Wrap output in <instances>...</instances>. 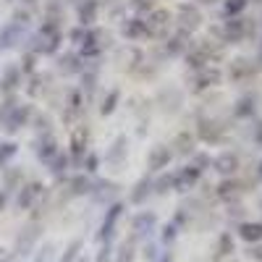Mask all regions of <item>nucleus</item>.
Here are the masks:
<instances>
[{"label":"nucleus","instance_id":"obj_1","mask_svg":"<svg viewBox=\"0 0 262 262\" xmlns=\"http://www.w3.org/2000/svg\"><path fill=\"white\" fill-rule=\"evenodd\" d=\"M121 212H123V205H111V210L105 212V221H102L100 233H97V238H100L102 244H111V238H113V233H116V223H118Z\"/></svg>","mask_w":262,"mask_h":262},{"label":"nucleus","instance_id":"obj_2","mask_svg":"<svg viewBox=\"0 0 262 262\" xmlns=\"http://www.w3.org/2000/svg\"><path fill=\"white\" fill-rule=\"evenodd\" d=\"M27 118H29V107L24 105H13L11 111H8V116L3 118V126H6V131H18L21 126L27 123Z\"/></svg>","mask_w":262,"mask_h":262},{"label":"nucleus","instance_id":"obj_3","mask_svg":"<svg viewBox=\"0 0 262 262\" xmlns=\"http://www.w3.org/2000/svg\"><path fill=\"white\" fill-rule=\"evenodd\" d=\"M42 184H27V186H21V191H18V196H16V205H18V210H29L34 202H37V196L42 194Z\"/></svg>","mask_w":262,"mask_h":262},{"label":"nucleus","instance_id":"obj_4","mask_svg":"<svg viewBox=\"0 0 262 262\" xmlns=\"http://www.w3.org/2000/svg\"><path fill=\"white\" fill-rule=\"evenodd\" d=\"M196 181H200V168L189 165V168H181V170L176 173V179H173V186H176L179 191H186V189H191Z\"/></svg>","mask_w":262,"mask_h":262},{"label":"nucleus","instance_id":"obj_5","mask_svg":"<svg viewBox=\"0 0 262 262\" xmlns=\"http://www.w3.org/2000/svg\"><path fill=\"white\" fill-rule=\"evenodd\" d=\"M155 226H158L155 212H139V215L134 217V223H131V228H134V233H137V236L152 233V231H155Z\"/></svg>","mask_w":262,"mask_h":262},{"label":"nucleus","instance_id":"obj_6","mask_svg":"<svg viewBox=\"0 0 262 262\" xmlns=\"http://www.w3.org/2000/svg\"><path fill=\"white\" fill-rule=\"evenodd\" d=\"M238 236H242L247 244L262 242V223L259 221H244L242 226H238Z\"/></svg>","mask_w":262,"mask_h":262},{"label":"nucleus","instance_id":"obj_7","mask_svg":"<svg viewBox=\"0 0 262 262\" xmlns=\"http://www.w3.org/2000/svg\"><path fill=\"white\" fill-rule=\"evenodd\" d=\"M37 238H39V226H29V228L21 231V236L16 238V249H18V254H27V252L34 247Z\"/></svg>","mask_w":262,"mask_h":262},{"label":"nucleus","instance_id":"obj_8","mask_svg":"<svg viewBox=\"0 0 262 262\" xmlns=\"http://www.w3.org/2000/svg\"><path fill=\"white\" fill-rule=\"evenodd\" d=\"M168 21H170V16L165 13V11H155L149 18H147V24H144V29L149 32V34H163L165 32V27H168Z\"/></svg>","mask_w":262,"mask_h":262},{"label":"nucleus","instance_id":"obj_9","mask_svg":"<svg viewBox=\"0 0 262 262\" xmlns=\"http://www.w3.org/2000/svg\"><path fill=\"white\" fill-rule=\"evenodd\" d=\"M18 34H21V24H18V21H11L8 27L0 29V50H8L13 42L18 39Z\"/></svg>","mask_w":262,"mask_h":262},{"label":"nucleus","instance_id":"obj_10","mask_svg":"<svg viewBox=\"0 0 262 262\" xmlns=\"http://www.w3.org/2000/svg\"><path fill=\"white\" fill-rule=\"evenodd\" d=\"M168 160H170V152H168V147H155V149L149 152V168H152V170L168 168Z\"/></svg>","mask_w":262,"mask_h":262},{"label":"nucleus","instance_id":"obj_11","mask_svg":"<svg viewBox=\"0 0 262 262\" xmlns=\"http://www.w3.org/2000/svg\"><path fill=\"white\" fill-rule=\"evenodd\" d=\"M18 79H21V74H18V69H6V74H3V79H0V92H13L16 90V84H18Z\"/></svg>","mask_w":262,"mask_h":262},{"label":"nucleus","instance_id":"obj_12","mask_svg":"<svg viewBox=\"0 0 262 262\" xmlns=\"http://www.w3.org/2000/svg\"><path fill=\"white\" fill-rule=\"evenodd\" d=\"M244 32H247V24H244V18H231L228 24H226V37H228L231 42L242 39V37H244Z\"/></svg>","mask_w":262,"mask_h":262},{"label":"nucleus","instance_id":"obj_13","mask_svg":"<svg viewBox=\"0 0 262 262\" xmlns=\"http://www.w3.org/2000/svg\"><path fill=\"white\" fill-rule=\"evenodd\" d=\"M179 16H181V24L186 29H194L196 24H200V13H196V8H191V6H181Z\"/></svg>","mask_w":262,"mask_h":262},{"label":"nucleus","instance_id":"obj_14","mask_svg":"<svg viewBox=\"0 0 262 262\" xmlns=\"http://www.w3.org/2000/svg\"><path fill=\"white\" fill-rule=\"evenodd\" d=\"M228 254H233V238H231V233H221V238H217V249H215V259H223Z\"/></svg>","mask_w":262,"mask_h":262},{"label":"nucleus","instance_id":"obj_15","mask_svg":"<svg viewBox=\"0 0 262 262\" xmlns=\"http://www.w3.org/2000/svg\"><path fill=\"white\" fill-rule=\"evenodd\" d=\"M215 168L221 170V173H233L238 168V158L231 155V152H226V155H221V158L215 160Z\"/></svg>","mask_w":262,"mask_h":262},{"label":"nucleus","instance_id":"obj_16","mask_svg":"<svg viewBox=\"0 0 262 262\" xmlns=\"http://www.w3.org/2000/svg\"><path fill=\"white\" fill-rule=\"evenodd\" d=\"M149 189H152V184L149 181H139L137 184V189L131 191V202H137V205H142L147 196H149Z\"/></svg>","mask_w":262,"mask_h":262},{"label":"nucleus","instance_id":"obj_17","mask_svg":"<svg viewBox=\"0 0 262 262\" xmlns=\"http://www.w3.org/2000/svg\"><path fill=\"white\" fill-rule=\"evenodd\" d=\"M16 149H18V147H16L13 142H3V144H0V168H3V165L16 155Z\"/></svg>","mask_w":262,"mask_h":262},{"label":"nucleus","instance_id":"obj_18","mask_svg":"<svg viewBox=\"0 0 262 262\" xmlns=\"http://www.w3.org/2000/svg\"><path fill=\"white\" fill-rule=\"evenodd\" d=\"M55 152H58V149H55V142H53V139H48V142H45V147H39L37 155H39L42 160H50V158H55Z\"/></svg>","mask_w":262,"mask_h":262},{"label":"nucleus","instance_id":"obj_19","mask_svg":"<svg viewBox=\"0 0 262 262\" xmlns=\"http://www.w3.org/2000/svg\"><path fill=\"white\" fill-rule=\"evenodd\" d=\"M244 8H247V0H226V11H228L231 16L242 13Z\"/></svg>","mask_w":262,"mask_h":262},{"label":"nucleus","instance_id":"obj_20","mask_svg":"<svg viewBox=\"0 0 262 262\" xmlns=\"http://www.w3.org/2000/svg\"><path fill=\"white\" fill-rule=\"evenodd\" d=\"M79 249H81V242H74L69 249H66V254L60 257V262H74V259L79 257Z\"/></svg>","mask_w":262,"mask_h":262},{"label":"nucleus","instance_id":"obj_21","mask_svg":"<svg viewBox=\"0 0 262 262\" xmlns=\"http://www.w3.org/2000/svg\"><path fill=\"white\" fill-rule=\"evenodd\" d=\"M247 257H249L252 262H262V242H257V244H249V249H247Z\"/></svg>","mask_w":262,"mask_h":262},{"label":"nucleus","instance_id":"obj_22","mask_svg":"<svg viewBox=\"0 0 262 262\" xmlns=\"http://www.w3.org/2000/svg\"><path fill=\"white\" fill-rule=\"evenodd\" d=\"M236 189H238V186H236L233 181H223V184H221V189H217V194H221L223 200H228V196H233V194H236Z\"/></svg>","mask_w":262,"mask_h":262},{"label":"nucleus","instance_id":"obj_23","mask_svg":"<svg viewBox=\"0 0 262 262\" xmlns=\"http://www.w3.org/2000/svg\"><path fill=\"white\" fill-rule=\"evenodd\" d=\"M238 105H242V107H236V116H249L254 111V100H249V97H244Z\"/></svg>","mask_w":262,"mask_h":262},{"label":"nucleus","instance_id":"obj_24","mask_svg":"<svg viewBox=\"0 0 262 262\" xmlns=\"http://www.w3.org/2000/svg\"><path fill=\"white\" fill-rule=\"evenodd\" d=\"M71 189H74V194H86V191H90V181H86V179H74Z\"/></svg>","mask_w":262,"mask_h":262},{"label":"nucleus","instance_id":"obj_25","mask_svg":"<svg viewBox=\"0 0 262 262\" xmlns=\"http://www.w3.org/2000/svg\"><path fill=\"white\" fill-rule=\"evenodd\" d=\"M95 18V3H86V8H81V24H92Z\"/></svg>","mask_w":262,"mask_h":262},{"label":"nucleus","instance_id":"obj_26","mask_svg":"<svg viewBox=\"0 0 262 262\" xmlns=\"http://www.w3.org/2000/svg\"><path fill=\"white\" fill-rule=\"evenodd\" d=\"M116 262H134V252H131V247H123L116 257Z\"/></svg>","mask_w":262,"mask_h":262},{"label":"nucleus","instance_id":"obj_27","mask_svg":"<svg viewBox=\"0 0 262 262\" xmlns=\"http://www.w3.org/2000/svg\"><path fill=\"white\" fill-rule=\"evenodd\" d=\"M176 231H179L176 226H165V228H163V242H165V244H170L173 238H176Z\"/></svg>","mask_w":262,"mask_h":262},{"label":"nucleus","instance_id":"obj_28","mask_svg":"<svg viewBox=\"0 0 262 262\" xmlns=\"http://www.w3.org/2000/svg\"><path fill=\"white\" fill-rule=\"evenodd\" d=\"M158 249L155 247H144V259H149V262H158Z\"/></svg>","mask_w":262,"mask_h":262},{"label":"nucleus","instance_id":"obj_29","mask_svg":"<svg viewBox=\"0 0 262 262\" xmlns=\"http://www.w3.org/2000/svg\"><path fill=\"white\" fill-rule=\"evenodd\" d=\"M95 262H111V249H107V244H105V249L95 257Z\"/></svg>","mask_w":262,"mask_h":262},{"label":"nucleus","instance_id":"obj_30","mask_svg":"<svg viewBox=\"0 0 262 262\" xmlns=\"http://www.w3.org/2000/svg\"><path fill=\"white\" fill-rule=\"evenodd\" d=\"M6 205H8V194L0 191V210H6Z\"/></svg>","mask_w":262,"mask_h":262},{"label":"nucleus","instance_id":"obj_31","mask_svg":"<svg viewBox=\"0 0 262 262\" xmlns=\"http://www.w3.org/2000/svg\"><path fill=\"white\" fill-rule=\"evenodd\" d=\"M254 139H257V142L262 144V121H259V126L254 128Z\"/></svg>","mask_w":262,"mask_h":262},{"label":"nucleus","instance_id":"obj_32","mask_svg":"<svg viewBox=\"0 0 262 262\" xmlns=\"http://www.w3.org/2000/svg\"><path fill=\"white\" fill-rule=\"evenodd\" d=\"M158 262H173V257H170V252H168V254H160V257H158Z\"/></svg>","mask_w":262,"mask_h":262},{"label":"nucleus","instance_id":"obj_33","mask_svg":"<svg viewBox=\"0 0 262 262\" xmlns=\"http://www.w3.org/2000/svg\"><path fill=\"white\" fill-rule=\"evenodd\" d=\"M74 262H86V257H76V259H74Z\"/></svg>","mask_w":262,"mask_h":262},{"label":"nucleus","instance_id":"obj_34","mask_svg":"<svg viewBox=\"0 0 262 262\" xmlns=\"http://www.w3.org/2000/svg\"><path fill=\"white\" fill-rule=\"evenodd\" d=\"M200 3H215V0H200Z\"/></svg>","mask_w":262,"mask_h":262},{"label":"nucleus","instance_id":"obj_35","mask_svg":"<svg viewBox=\"0 0 262 262\" xmlns=\"http://www.w3.org/2000/svg\"><path fill=\"white\" fill-rule=\"evenodd\" d=\"M259 179H262V163H259Z\"/></svg>","mask_w":262,"mask_h":262}]
</instances>
